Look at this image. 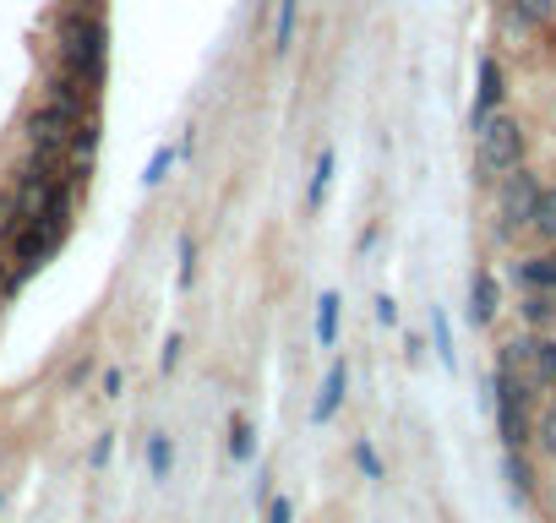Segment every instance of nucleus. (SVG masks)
<instances>
[{
	"instance_id": "nucleus-1",
	"label": "nucleus",
	"mask_w": 556,
	"mask_h": 523,
	"mask_svg": "<svg viewBox=\"0 0 556 523\" xmlns=\"http://www.w3.org/2000/svg\"><path fill=\"white\" fill-rule=\"evenodd\" d=\"M529 153V131L513 115H485L475 126V180H502L523 164Z\"/></svg>"
},
{
	"instance_id": "nucleus-2",
	"label": "nucleus",
	"mask_w": 556,
	"mask_h": 523,
	"mask_svg": "<svg viewBox=\"0 0 556 523\" xmlns=\"http://www.w3.org/2000/svg\"><path fill=\"white\" fill-rule=\"evenodd\" d=\"M61 61H66L72 77L99 88V77H104V23L93 12H66L61 17Z\"/></svg>"
},
{
	"instance_id": "nucleus-3",
	"label": "nucleus",
	"mask_w": 556,
	"mask_h": 523,
	"mask_svg": "<svg viewBox=\"0 0 556 523\" xmlns=\"http://www.w3.org/2000/svg\"><path fill=\"white\" fill-rule=\"evenodd\" d=\"M66 229H72V224H61V218H23V224H17V234L7 240V251H12V273H17V279L39 273L45 262L61 251Z\"/></svg>"
},
{
	"instance_id": "nucleus-4",
	"label": "nucleus",
	"mask_w": 556,
	"mask_h": 523,
	"mask_svg": "<svg viewBox=\"0 0 556 523\" xmlns=\"http://www.w3.org/2000/svg\"><path fill=\"white\" fill-rule=\"evenodd\" d=\"M540 202V175L534 169H513L496 180V240H518L529 229V213Z\"/></svg>"
},
{
	"instance_id": "nucleus-5",
	"label": "nucleus",
	"mask_w": 556,
	"mask_h": 523,
	"mask_svg": "<svg viewBox=\"0 0 556 523\" xmlns=\"http://www.w3.org/2000/svg\"><path fill=\"white\" fill-rule=\"evenodd\" d=\"M77 131H83V120H72V115H61V110H50V104H39V110L28 115V142H34V153H45V158H66L72 142H77Z\"/></svg>"
},
{
	"instance_id": "nucleus-6",
	"label": "nucleus",
	"mask_w": 556,
	"mask_h": 523,
	"mask_svg": "<svg viewBox=\"0 0 556 523\" xmlns=\"http://www.w3.org/2000/svg\"><path fill=\"white\" fill-rule=\"evenodd\" d=\"M45 104H50V110H61V115H72V120H88V110H93V82H83V77L61 72V77L50 82Z\"/></svg>"
},
{
	"instance_id": "nucleus-7",
	"label": "nucleus",
	"mask_w": 556,
	"mask_h": 523,
	"mask_svg": "<svg viewBox=\"0 0 556 523\" xmlns=\"http://www.w3.org/2000/svg\"><path fill=\"white\" fill-rule=\"evenodd\" d=\"M502 99H507V72H502V61H480V88H475V110H469V126H480L485 115H496L502 110Z\"/></svg>"
},
{
	"instance_id": "nucleus-8",
	"label": "nucleus",
	"mask_w": 556,
	"mask_h": 523,
	"mask_svg": "<svg viewBox=\"0 0 556 523\" xmlns=\"http://www.w3.org/2000/svg\"><path fill=\"white\" fill-rule=\"evenodd\" d=\"M496 311H502V290H496V273H475V284H469V322H496Z\"/></svg>"
},
{
	"instance_id": "nucleus-9",
	"label": "nucleus",
	"mask_w": 556,
	"mask_h": 523,
	"mask_svg": "<svg viewBox=\"0 0 556 523\" xmlns=\"http://www.w3.org/2000/svg\"><path fill=\"white\" fill-rule=\"evenodd\" d=\"M344 393H350V366L339 360V366L328 371V382H323V398H317V409H312V420H317V425H328V420L339 414V404H344Z\"/></svg>"
},
{
	"instance_id": "nucleus-10",
	"label": "nucleus",
	"mask_w": 556,
	"mask_h": 523,
	"mask_svg": "<svg viewBox=\"0 0 556 523\" xmlns=\"http://www.w3.org/2000/svg\"><path fill=\"white\" fill-rule=\"evenodd\" d=\"M556 17V0H507V28L529 34V28H545Z\"/></svg>"
},
{
	"instance_id": "nucleus-11",
	"label": "nucleus",
	"mask_w": 556,
	"mask_h": 523,
	"mask_svg": "<svg viewBox=\"0 0 556 523\" xmlns=\"http://www.w3.org/2000/svg\"><path fill=\"white\" fill-rule=\"evenodd\" d=\"M518 284H523V290H545V295H556V251H545V256H523V262H518Z\"/></svg>"
},
{
	"instance_id": "nucleus-12",
	"label": "nucleus",
	"mask_w": 556,
	"mask_h": 523,
	"mask_svg": "<svg viewBox=\"0 0 556 523\" xmlns=\"http://www.w3.org/2000/svg\"><path fill=\"white\" fill-rule=\"evenodd\" d=\"M529 234H540L545 245H556V186H540V202L529 213Z\"/></svg>"
},
{
	"instance_id": "nucleus-13",
	"label": "nucleus",
	"mask_w": 556,
	"mask_h": 523,
	"mask_svg": "<svg viewBox=\"0 0 556 523\" xmlns=\"http://www.w3.org/2000/svg\"><path fill=\"white\" fill-rule=\"evenodd\" d=\"M295 17H301V0H278V17H273V55H290V44H295Z\"/></svg>"
},
{
	"instance_id": "nucleus-14",
	"label": "nucleus",
	"mask_w": 556,
	"mask_h": 523,
	"mask_svg": "<svg viewBox=\"0 0 556 523\" xmlns=\"http://www.w3.org/2000/svg\"><path fill=\"white\" fill-rule=\"evenodd\" d=\"M523 322H529V328H551V322H556V295L529 290V295H523Z\"/></svg>"
},
{
	"instance_id": "nucleus-15",
	"label": "nucleus",
	"mask_w": 556,
	"mask_h": 523,
	"mask_svg": "<svg viewBox=\"0 0 556 523\" xmlns=\"http://www.w3.org/2000/svg\"><path fill=\"white\" fill-rule=\"evenodd\" d=\"M333 339H339V295H323L317 301V344L328 349Z\"/></svg>"
},
{
	"instance_id": "nucleus-16",
	"label": "nucleus",
	"mask_w": 556,
	"mask_h": 523,
	"mask_svg": "<svg viewBox=\"0 0 556 523\" xmlns=\"http://www.w3.org/2000/svg\"><path fill=\"white\" fill-rule=\"evenodd\" d=\"M328 180H333V153L323 148V153H317V175H312V191H306V207H312V213L323 207V196H328Z\"/></svg>"
},
{
	"instance_id": "nucleus-17",
	"label": "nucleus",
	"mask_w": 556,
	"mask_h": 523,
	"mask_svg": "<svg viewBox=\"0 0 556 523\" xmlns=\"http://www.w3.org/2000/svg\"><path fill=\"white\" fill-rule=\"evenodd\" d=\"M169 463H175L169 436H148V474H153V480H169Z\"/></svg>"
},
{
	"instance_id": "nucleus-18",
	"label": "nucleus",
	"mask_w": 556,
	"mask_h": 523,
	"mask_svg": "<svg viewBox=\"0 0 556 523\" xmlns=\"http://www.w3.org/2000/svg\"><path fill=\"white\" fill-rule=\"evenodd\" d=\"M507 480H513V490H518V496H529V490H534V469H529L523 447H507Z\"/></svg>"
},
{
	"instance_id": "nucleus-19",
	"label": "nucleus",
	"mask_w": 556,
	"mask_h": 523,
	"mask_svg": "<svg viewBox=\"0 0 556 523\" xmlns=\"http://www.w3.org/2000/svg\"><path fill=\"white\" fill-rule=\"evenodd\" d=\"M17 224H23V213H17V196H12V186H7V191H0V245L17 234Z\"/></svg>"
},
{
	"instance_id": "nucleus-20",
	"label": "nucleus",
	"mask_w": 556,
	"mask_h": 523,
	"mask_svg": "<svg viewBox=\"0 0 556 523\" xmlns=\"http://www.w3.org/2000/svg\"><path fill=\"white\" fill-rule=\"evenodd\" d=\"M229 458H240V463L251 458V425H245V414L229 420Z\"/></svg>"
},
{
	"instance_id": "nucleus-21",
	"label": "nucleus",
	"mask_w": 556,
	"mask_h": 523,
	"mask_svg": "<svg viewBox=\"0 0 556 523\" xmlns=\"http://www.w3.org/2000/svg\"><path fill=\"white\" fill-rule=\"evenodd\" d=\"M169 164H175V148H153V158H148V169H142V186H159V180L169 175Z\"/></svg>"
},
{
	"instance_id": "nucleus-22",
	"label": "nucleus",
	"mask_w": 556,
	"mask_h": 523,
	"mask_svg": "<svg viewBox=\"0 0 556 523\" xmlns=\"http://www.w3.org/2000/svg\"><path fill=\"white\" fill-rule=\"evenodd\" d=\"M431 333H437V355H442V366L453 371V333H447V317H442V311H431Z\"/></svg>"
},
{
	"instance_id": "nucleus-23",
	"label": "nucleus",
	"mask_w": 556,
	"mask_h": 523,
	"mask_svg": "<svg viewBox=\"0 0 556 523\" xmlns=\"http://www.w3.org/2000/svg\"><path fill=\"white\" fill-rule=\"evenodd\" d=\"M534 436H540V452H551V458H556V404H545V414H540Z\"/></svg>"
},
{
	"instance_id": "nucleus-24",
	"label": "nucleus",
	"mask_w": 556,
	"mask_h": 523,
	"mask_svg": "<svg viewBox=\"0 0 556 523\" xmlns=\"http://www.w3.org/2000/svg\"><path fill=\"white\" fill-rule=\"evenodd\" d=\"M355 463H361V474H366V480H382V458H377V447H371V442H355Z\"/></svg>"
},
{
	"instance_id": "nucleus-25",
	"label": "nucleus",
	"mask_w": 556,
	"mask_h": 523,
	"mask_svg": "<svg viewBox=\"0 0 556 523\" xmlns=\"http://www.w3.org/2000/svg\"><path fill=\"white\" fill-rule=\"evenodd\" d=\"M191 279H197V240L180 234V284H191Z\"/></svg>"
},
{
	"instance_id": "nucleus-26",
	"label": "nucleus",
	"mask_w": 556,
	"mask_h": 523,
	"mask_svg": "<svg viewBox=\"0 0 556 523\" xmlns=\"http://www.w3.org/2000/svg\"><path fill=\"white\" fill-rule=\"evenodd\" d=\"M110 452H115V436L104 431V436L93 442V452H88V463H93V469H104V463H110Z\"/></svg>"
},
{
	"instance_id": "nucleus-27",
	"label": "nucleus",
	"mask_w": 556,
	"mask_h": 523,
	"mask_svg": "<svg viewBox=\"0 0 556 523\" xmlns=\"http://www.w3.org/2000/svg\"><path fill=\"white\" fill-rule=\"evenodd\" d=\"M267 523H295V507H290L285 496H273V501H267Z\"/></svg>"
},
{
	"instance_id": "nucleus-28",
	"label": "nucleus",
	"mask_w": 556,
	"mask_h": 523,
	"mask_svg": "<svg viewBox=\"0 0 556 523\" xmlns=\"http://www.w3.org/2000/svg\"><path fill=\"white\" fill-rule=\"evenodd\" d=\"M377 322H382V328H399V301H393V295L377 301Z\"/></svg>"
},
{
	"instance_id": "nucleus-29",
	"label": "nucleus",
	"mask_w": 556,
	"mask_h": 523,
	"mask_svg": "<svg viewBox=\"0 0 556 523\" xmlns=\"http://www.w3.org/2000/svg\"><path fill=\"white\" fill-rule=\"evenodd\" d=\"M159 366H164V371H175V366H180V339H175V333L164 339V355H159Z\"/></svg>"
},
{
	"instance_id": "nucleus-30",
	"label": "nucleus",
	"mask_w": 556,
	"mask_h": 523,
	"mask_svg": "<svg viewBox=\"0 0 556 523\" xmlns=\"http://www.w3.org/2000/svg\"><path fill=\"white\" fill-rule=\"evenodd\" d=\"M17 284H23V279H17V273H7V262H0V301H7Z\"/></svg>"
},
{
	"instance_id": "nucleus-31",
	"label": "nucleus",
	"mask_w": 556,
	"mask_h": 523,
	"mask_svg": "<svg viewBox=\"0 0 556 523\" xmlns=\"http://www.w3.org/2000/svg\"><path fill=\"white\" fill-rule=\"evenodd\" d=\"M121 387H126L121 371H104V398H121Z\"/></svg>"
},
{
	"instance_id": "nucleus-32",
	"label": "nucleus",
	"mask_w": 556,
	"mask_h": 523,
	"mask_svg": "<svg viewBox=\"0 0 556 523\" xmlns=\"http://www.w3.org/2000/svg\"><path fill=\"white\" fill-rule=\"evenodd\" d=\"M551 501H556V490H551Z\"/></svg>"
}]
</instances>
